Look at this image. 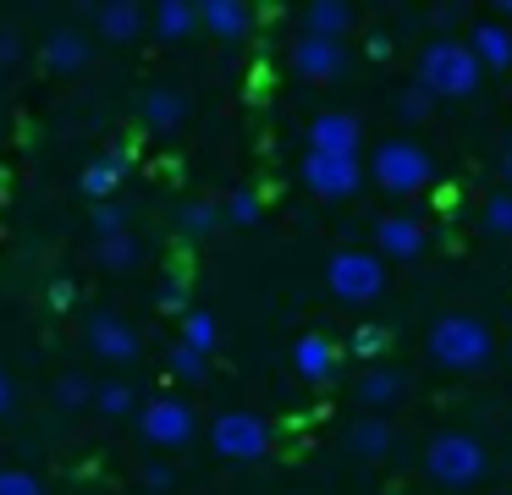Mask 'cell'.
<instances>
[{
    "mask_svg": "<svg viewBox=\"0 0 512 495\" xmlns=\"http://www.w3.org/2000/svg\"><path fill=\"white\" fill-rule=\"evenodd\" d=\"M424 347H430V363H441L452 374H474L496 358V336L479 314H441L424 336Z\"/></svg>",
    "mask_w": 512,
    "mask_h": 495,
    "instance_id": "obj_1",
    "label": "cell"
},
{
    "mask_svg": "<svg viewBox=\"0 0 512 495\" xmlns=\"http://www.w3.org/2000/svg\"><path fill=\"white\" fill-rule=\"evenodd\" d=\"M485 473H490V451L468 429H441V435L424 440V479L441 484V490H474Z\"/></svg>",
    "mask_w": 512,
    "mask_h": 495,
    "instance_id": "obj_2",
    "label": "cell"
},
{
    "mask_svg": "<svg viewBox=\"0 0 512 495\" xmlns=\"http://www.w3.org/2000/svg\"><path fill=\"white\" fill-rule=\"evenodd\" d=\"M479 77H485V66L474 61L468 39L441 33V39H430L419 50V88L430 99H468L479 88Z\"/></svg>",
    "mask_w": 512,
    "mask_h": 495,
    "instance_id": "obj_3",
    "label": "cell"
},
{
    "mask_svg": "<svg viewBox=\"0 0 512 495\" xmlns=\"http://www.w3.org/2000/svg\"><path fill=\"white\" fill-rule=\"evenodd\" d=\"M325 286H331L336 303L364 308L386 292V259H380V253H364V248H336L331 259H325Z\"/></svg>",
    "mask_w": 512,
    "mask_h": 495,
    "instance_id": "obj_4",
    "label": "cell"
},
{
    "mask_svg": "<svg viewBox=\"0 0 512 495\" xmlns=\"http://www.w3.org/2000/svg\"><path fill=\"white\" fill-rule=\"evenodd\" d=\"M369 176H375L386 193L413 198V193H424V187L435 182V160L408 138H386V143H375V154H369Z\"/></svg>",
    "mask_w": 512,
    "mask_h": 495,
    "instance_id": "obj_5",
    "label": "cell"
},
{
    "mask_svg": "<svg viewBox=\"0 0 512 495\" xmlns=\"http://www.w3.org/2000/svg\"><path fill=\"white\" fill-rule=\"evenodd\" d=\"M210 446L221 451L226 462H259L270 451V424L259 413H243V407H237V413H221L210 424Z\"/></svg>",
    "mask_w": 512,
    "mask_h": 495,
    "instance_id": "obj_6",
    "label": "cell"
},
{
    "mask_svg": "<svg viewBox=\"0 0 512 495\" xmlns=\"http://www.w3.org/2000/svg\"><path fill=\"white\" fill-rule=\"evenodd\" d=\"M138 429H144L149 446L177 451L199 435V418H193V407L182 402V396H155V402H144V413H138Z\"/></svg>",
    "mask_w": 512,
    "mask_h": 495,
    "instance_id": "obj_7",
    "label": "cell"
},
{
    "mask_svg": "<svg viewBox=\"0 0 512 495\" xmlns=\"http://www.w3.org/2000/svg\"><path fill=\"white\" fill-rule=\"evenodd\" d=\"M303 187L314 198H353L364 187V160H336V154H303Z\"/></svg>",
    "mask_w": 512,
    "mask_h": 495,
    "instance_id": "obj_8",
    "label": "cell"
},
{
    "mask_svg": "<svg viewBox=\"0 0 512 495\" xmlns=\"http://www.w3.org/2000/svg\"><path fill=\"white\" fill-rule=\"evenodd\" d=\"M347 66V44L342 39H320V33H298L292 39V72L303 83H336Z\"/></svg>",
    "mask_w": 512,
    "mask_h": 495,
    "instance_id": "obj_9",
    "label": "cell"
},
{
    "mask_svg": "<svg viewBox=\"0 0 512 495\" xmlns=\"http://www.w3.org/2000/svg\"><path fill=\"white\" fill-rule=\"evenodd\" d=\"M424 242H430V231H424V220L408 215V209H391V215L375 220V253H380V259L413 264L424 253Z\"/></svg>",
    "mask_w": 512,
    "mask_h": 495,
    "instance_id": "obj_10",
    "label": "cell"
},
{
    "mask_svg": "<svg viewBox=\"0 0 512 495\" xmlns=\"http://www.w3.org/2000/svg\"><path fill=\"white\" fill-rule=\"evenodd\" d=\"M358 143H364V121L347 116V110H320V116L309 121V154L358 160Z\"/></svg>",
    "mask_w": 512,
    "mask_h": 495,
    "instance_id": "obj_11",
    "label": "cell"
},
{
    "mask_svg": "<svg viewBox=\"0 0 512 495\" xmlns=\"http://www.w3.org/2000/svg\"><path fill=\"white\" fill-rule=\"evenodd\" d=\"M89 347L100 352V358H111V363H133L138 358V330L127 325V319H116V314H94L89 319Z\"/></svg>",
    "mask_w": 512,
    "mask_h": 495,
    "instance_id": "obj_12",
    "label": "cell"
},
{
    "mask_svg": "<svg viewBox=\"0 0 512 495\" xmlns=\"http://www.w3.org/2000/svg\"><path fill=\"white\" fill-rule=\"evenodd\" d=\"M336 363H342V347H336L331 336H320V330H309V336H298V347H292V369L303 374V380H331Z\"/></svg>",
    "mask_w": 512,
    "mask_h": 495,
    "instance_id": "obj_13",
    "label": "cell"
},
{
    "mask_svg": "<svg viewBox=\"0 0 512 495\" xmlns=\"http://www.w3.org/2000/svg\"><path fill=\"white\" fill-rule=\"evenodd\" d=\"M468 50H474V61L485 66V72H507V66H512V28H507V22H496V17L474 22Z\"/></svg>",
    "mask_w": 512,
    "mask_h": 495,
    "instance_id": "obj_14",
    "label": "cell"
},
{
    "mask_svg": "<svg viewBox=\"0 0 512 495\" xmlns=\"http://www.w3.org/2000/svg\"><path fill=\"white\" fill-rule=\"evenodd\" d=\"M254 11L243 0H204L199 6V28H210V39H243Z\"/></svg>",
    "mask_w": 512,
    "mask_h": 495,
    "instance_id": "obj_15",
    "label": "cell"
},
{
    "mask_svg": "<svg viewBox=\"0 0 512 495\" xmlns=\"http://www.w3.org/2000/svg\"><path fill=\"white\" fill-rule=\"evenodd\" d=\"M353 22H358V11L347 0H314V6H303V33H320V39H347Z\"/></svg>",
    "mask_w": 512,
    "mask_h": 495,
    "instance_id": "obj_16",
    "label": "cell"
},
{
    "mask_svg": "<svg viewBox=\"0 0 512 495\" xmlns=\"http://www.w3.org/2000/svg\"><path fill=\"white\" fill-rule=\"evenodd\" d=\"M347 451H353V457H364V462H380L391 451V424L380 413L353 418V424H347Z\"/></svg>",
    "mask_w": 512,
    "mask_h": 495,
    "instance_id": "obj_17",
    "label": "cell"
},
{
    "mask_svg": "<svg viewBox=\"0 0 512 495\" xmlns=\"http://www.w3.org/2000/svg\"><path fill=\"white\" fill-rule=\"evenodd\" d=\"M353 391H358V407H364V413H386L402 396V374L397 369H364Z\"/></svg>",
    "mask_w": 512,
    "mask_h": 495,
    "instance_id": "obj_18",
    "label": "cell"
},
{
    "mask_svg": "<svg viewBox=\"0 0 512 495\" xmlns=\"http://www.w3.org/2000/svg\"><path fill=\"white\" fill-rule=\"evenodd\" d=\"M182 121H188V99H182L177 88H149V94H144V127L177 132Z\"/></svg>",
    "mask_w": 512,
    "mask_h": 495,
    "instance_id": "obj_19",
    "label": "cell"
},
{
    "mask_svg": "<svg viewBox=\"0 0 512 495\" xmlns=\"http://www.w3.org/2000/svg\"><path fill=\"white\" fill-rule=\"evenodd\" d=\"M94 22H100L105 39L127 44V39H138V33H144V6H133V0H111V6L94 11Z\"/></svg>",
    "mask_w": 512,
    "mask_h": 495,
    "instance_id": "obj_20",
    "label": "cell"
},
{
    "mask_svg": "<svg viewBox=\"0 0 512 495\" xmlns=\"http://www.w3.org/2000/svg\"><path fill=\"white\" fill-rule=\"evenodd\" d=\"M45 66L50 72H83L89 66V39H78L72 28H56L45 39Z\"/></svg>",
    "mask_w": 512,
    "mask_h": 495,
    "instance_id": "obj_21",
    "label": "cell"
},
{
    "mask_svg": "<svg viewBox=\"0 0 512 495\" xmlns=\"http://www.w3.org/2000/svg\"><path fill=\"white\" fill-rule=\"evenodd\" d=\"M193 28H199V6H188V0H160L155 6V33L160 39H188Z\"/></svg>",
    "mask_w": 512,
    "mask_h": 495,
    "instance_id": "obj_22",
    "label": "cell"
},
{
    "mask_svg": "<svg viewBox=\"0 0 512 495\" xmlns=\"http://www.w3.org/2000/svg\"><path fill=\"white\" fill-rule=\"evenodd\" d=\"M116 187H122V160H94L89 171L78 176V193L94 198V204H111Z\"/></svg>",
    "mask_w": 512,
    "mask_h": 495,
    "instance_id": "obj_23",
    "label": "cell"
},
{
    "mask_svg": "<svg viewBox=\"0 0 512 495\" xmlns=\"http://www.w3.org/2000/svg\"><path fill=\"white\" fill-rule=\"evenodd\" d=\"M479 226H485L496 242H512V187L507 193H490L485 204H479Z\"/></svg>",
    "mask_w": 512,
    "mask_h": 495,
    "instance_id": "obj_24",
    "label": "cell"
},
{
    "mask_svg": "<svg viewBox=\"0 0 512 495\" xmlns=\"http://www.w3.org/2000/svg\"><path fill=\"white\" fill-rule=\"evenodd\" d=\"M221 209L215 204H204V198H193V204H182V215H177V226H182V237H210L215 226H221Z\"/></svg>",
    "mask_w": 512,
    "mask_h": 495,
    "instance_id": "obj_25",
    "label": "cell"
},
{
    "mask_svg": "<svg viewBox=\"0 0 512 495\" xmlns=\"http://www.w3.org/2000/svg\"><path fill=\"white\" fill-rule=\"evenodd\" d=\"M182 341H188V347H199V352H215V341H221V325H215L204 308H188V314H182Z\"/></svg>",
    "mask_w": 512,
    "mask_h": 495,
    "instance_id": "obj_26",
    "label": "cell"
},
{
    "mask_svg": "<svg viewBox=\"0 0 512 495\" xmlns=\"http://www.w3.org/2000/svg\"><path fill=\"white\" fill-rule=\"evenodd\" d=\"M133 402H138V396H133V385H127V380H105L100 391H94V407H100L105 418H127V413H133Z\"/></svg>",
    "mask_w": 512,
    "mask_h": 495,
    "instance_id": "obj_27",
    "label": "cell"
},
{
    "mask_svg": "<svg viewBox=\"0 0 512 495\" xmlns=\"http://www.w3.org/2000/svg\"><path fill=\"white\" fill-rule=\"evenodd\" d=\"M171 374H177V380H204V374H210V352L177 341V347H171Z\"/></svg>",
    "mask_w": 512,
    "mask_h": 495,
    "instance_id": "obj_28",
    "label": "cell"
},
{
    "mask_svg": "<svg viewBox=\"0 0 512 495\" xmlns=\"http://www.w3.org/2000/svg\"><path fill=\"white\" fill-rule=\"evenodd\" d=\"M100 264H105V270H133V264H138V242L127 237V231H122V237H105L100 242Z\"/></svg>",
    "mask_w": 512,
    "mask_h": 495,
    "instance_id": "obj_29",
    "label": "cell"
},
{
    "mask_svg": "<svg viewBox=\"0 0 512 495\" xmlns=\"http://www.w3.org/2000/svg\"><path fill=\"white\" fill-rule=\"evenodd\" d=\"M221 215L232 220V226H254V220H259V193H254V187H237V193L221 204Z\"/></svg>",
    "mask_w": 512,
    "mask_h": 495,
    "instance_id": "obj_30",
    "label": "cell"
},
{
    "mask_svg": "<svg viewBox=\"0 0 512 495\" xmlns=\"http://www.w3.org/2000/svg\"><path fill=\"white\" fill-rule=\"evenodd\" d=\"M94 391H100V385H89L83 374H61V380H56V402L61 407H89Z\"/></svg>",
    "mask_w": 512,
    "mask_h": 495,
    "instance_id": "obj_31",
    "label": "cell"
},
{
    "mask_svg": "<svg viewBox=\"0 0 512 495\" xmlns=\"http://www.w3.org/2000/svg\"><path fill=\"white\" fill-rule=\"evenodd\" d=\"M430 110H435V99L424 94L419 83H413V88H402V94H397V116H402V121H424Z\"/></svg>",
    "mask_w": 512,
    "mask_h": 495,
    "instance_id": "obj_32",
    "label": "cell"
},
{
    "mask_svg": "<svg viewBox=\"0 0 512 495\" xmlns=\"http://www.w3.org/2000/svg\"><path fill=\"white\" fill-rule=\"evenodd\" d=\"M386 341H391L386 325H358L353 330V352H358V358H380V352H386Z\"/></svg>",
    "mask_w": 512,
    "mask_h": 495,
    "instance_id": "obj_33",
    "label": "cell"
},
{
    "mask_svg": "<svg viewBox=\"0 0 512 495\" xmlns=\"http://www.w3.org/2000/svg\"><path fill=\"white\" fill-rule=\"evenodd\" d=\"M0 495H45V484L23 468H0Z\"/></svg>",
    "mask_w": 512,
    "mask_h": 495,
    "instance_id": "obj_34",
    "label": "cell"
},
{
    "mask_svg": "<svg viewBox=\"0 0 512 495\" xmlns=\"http://www.w3.org/2000/svg\"><path fill=\"white\" fill-rule=\"evenodd\" d=\"M122 226H127V209L122 204H94V231H100V242L105 237H122Z\"/></svg>",
    "mask_w": 512,
    "mask_h": 495,
    "instance_id": "obj_35",
    "label": "cell"
},
{
    "mask_svg": "<svg viewBox=\"0 0 512 495\" xmlns=\"http://www.w3.org/2000/svg\"><path fill=\"white\" fill-rule=\"evenodd\" d=\"M144 484H149V490H171V484H177V473H171L166 462H149V468H144Z\"/></svg>",
    "mask_w": 512,
    "mask_h": 495,
    "instance_id": "obj_36",
    "label": "cell"
},
{
    "mask_svg": "<svg viewBox=\"0 0 512 495\" xmlns=\"http://www.w3.org/2000/svg\"><path fill=\"white\" fill-rule=\"evenodd\" d=\"M160 303H166V308H182V314H188V286H182V281H166V286H160Z\"/></svg>",
    "mask_w": 512,
    "mask_h": 495,
    "instance_id": "obj_37",
    "label": "cell"
},
{
    "mask_svg": "<svg viewBox=\"0 0 512 495\" xmlns=\"http://www.w3.org/2000/svg\"><path fill=\"white\" fill-rule=\"evenodd\" d=\"M17 50H23V44H17V33L6 28V33H0V66H6V61H17Z\"/></svg>",
    "mask_w": 512,
    "mask_h": 495,
    "instance_id": "obj_38",
    "label": "cell"
},
{
    "mask_svg": "<svg viewBox=\"0 0 512 495\" xmlns=\"http://www.w3.org/2000/svg\"><path fill=\"white\" fill-rule=\"evenodd\" d=\"M369 55H375V61H386V55H391V33H369Z\"/></svg>",
    "mask_w": 512,
    "mask_h": 495,
    "instance_id": "obj_39",
    "label": "cell"
},
{
    "mask_svg": "<svg viewBox=\"0 0 512 495\" xmlns=\"http://www.w3.org/2000/svg\"><path fill=\"white\" fill-rule=\"evenodd\" d=\"M50 297H56V308H67V303H72V286L56 281V286H50Z\"/></svg>",
    "mask_w": 512,
    "mask_h": 495,
    "instance_id": "obj_40",
    "label": "cell"
},
{
    "mask_svg": "<svg viewBox=\"0 0 512 495\" xmlns=\"http://www.w3.org/2000/svg\"><path fill=\"white\" fill-rule=\"evenodd\" d=\"M6 407H12V380L0 374V413H6Z\"/></svg>",
    "mask_w": 512,
    "mask_h": 495,
    "instance_id": "obj_41",
    "label": "cell"
},
{
    "mask_svg": "<svg viewBox=\"0 0 512 495\" xmlns=\"http://www.w3.org/2000/svg\"><path fill=\"white\" fill-rule=\"evenodd\" d=\"M496 22H512V0H501V6H496Z\"/></svg>",
    "mask_w": 512,
    "mask_h": 495,
    "instance_id": "obj_42",
    "label": "cell"
},
{
    "mask_svg": "<svg viewBox=\"0 0 512 495\" xmlns=\"http://www.w3.org/2000/svg\"><path fill=\"white\" fill-rule=\"evenodd\" d=\"M501 171H507V182H512V143H507V154H501Z\"/></svg>",
    "mask_w": 512,
    "mask_h": 495,
    "instance_id": "obj_43",
    "label": "cell"
},
{
    "mask_svg": "<svg viewBox=\"0 0 512 495\" xmlns=\"http://www.w3.org/2000/svg\"><path fill=\"white\" fill-rule=\"evenodd\" d=\"M507 358H512V341H507Z\"/></svg>",
    "mask_w": 512,
    "mask_h": 495,
    "instance_id": "obj_44",
    "label": "cell"
},
{
    "mask_svg": "<svg viewBox=\"0 0 512 495\" xmlns=\"http://www.w3.org/2000/svg\"><path fill=\"white\" fill-rule=\"evenodd\" d=\"M496 495H512V490H496Z\"/></svg>",
    "mask_w": 512,
    "mask_h": 495,
    "instance_id": "obj_45",
    "label": "cell"
},
{
    "mask_svg": "<svg viewBox=\"0 0 512 495\" xmlns=\"http://www.w3.org/2000/svg\"><path fill=\"white\" fill-rule=\"evenodd\" d=\"M391 495H397V490H391Z\"/></svg>",
    "mask_w": 512,
    "mask_h": 495,
    "instance_id": "obj_46",
    "label": "cell"
}]
</instances>
